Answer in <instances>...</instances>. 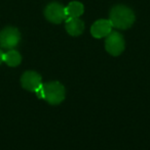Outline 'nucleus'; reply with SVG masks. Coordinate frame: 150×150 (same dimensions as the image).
<instances>
[{
	"mask_svg": "<svg viewBox=\"0 0 150 150\" xmlns=\"http://www.w3.org/2000/svg\"><path fill=\"white\" fill-rule=\"evenodd\" d=\"M35 93L38 98L43 99L52 105L60 104L65 99V87L57 81L42 83Z\"/></svg>",
	"mask_w": 150,
	"mask_h": 150,
	"instance_id": "f257e3e1",
	"label": "nucleus"
},
{
	"mask_svg": "<svg viewBox=\"0 0 150 150\" xmlns=\"http://www.w3.org/2000/svg\"><path fill=\"white\" fill-rule=\"evenodd\" d=\"M135 13L130 7L126 5H115L112 7L109 14V21L112 26L119 30H126L134 24Z\"/></svg>",
	"mask_w": 150,
	"mask_h": 150,
	"instance_id": "f03ea898",
	"label": "nucleus"
},
{
	"mask_svg": "<svg viewBox=\"0 0 150 150\" xmlns=\"http://www.w3.org/2000/svg\"><path fill=\"white\" fill-rule=\"evenodd\" d=\"M126 47L124 38L118 32H111L105 40V49L109 54L118 56L123 52Z\"/></svg>",
	"mask_w": 150,
	"mask_h": 150,
	"instance_id": "7ed1b4c3",
	"label": "nucleus"
},
{
	"mask_svg": "<svg viewBox=\"0 0 150 150\" xmlns=\"http://www.w3.org/2000/svg\"><path fill=\"white\" fill-rule=\"evenodd\" d=\"M20 31L14 27H6L0 32V46L4 49H14L20 44Z\"/></svg>",
	"mask_w": 150,
	"mask_h": 150,
	"instance_id": "20e7f679",
	"label": "nucleus"
},
{
	"mask_svg": "<svg viewBox=\"0 0 150 150\" xmlns=\"http://www.w3.org/2000/svg\"><path fill=\"white\" fill-rule=\"evenodd\" d=\"M44 16L52 24H61L67 18L66 7L59 2H50L44 8Z\"/></svg>",
	"mask_w": 150,
	"mask_h": 150,
	"instance_id": "39448f33",
	"label": "nucleus"
},
{
	"mask_svg": "<svg viewBox=\"0 0 150 150\" xmlns=\"http://www.w3.org/2000/svg\"><path fill=\"white\" fill-rule=\"evenodd\" d=\"M21 84L24 89L30 92H36L42 85L41 76L34 71H25L21 77Z\"/></svg>",
	"mask_w": 150,
	"mask_h": 150,
	"instance_id": "423d86ee",
	"label": "nucleus"
},
{
	"mask_svg": "<svg viewBox=\"0 0 150 150\" xmlns=\"http://www.w3.org/2000/svg\"><path fill=\"white\" fill-rule=\"evenodd\" d=\"M112 24L109 20H99L93 24L90 28V34L93 37L100 39L107 37L112 32Z\"/></svg>",
	"mask_w": 150,
	"mask_h": 150,
	"instance_id": "0eeeda50",
	"label": "nucleus"
},
{
	"mask_svg": "<svg viewBox=\"0 0 150 150\" xmlns=\"http://www.w3.org/2000/svg\"><path fill=\"white\" fill-rule=\"evenodd\" d=\"M65 21V29L69 35L77 37L83 33L84 23L79 18H67Z\"/></svg>",
	"mask_w": 150,
	"mask_h": 150,
	"instance_id": "6e6552de",
	"label": "nucleus"
},
{
	"mask_svg": "<svg viewBox=\"0 0 150 150\" xmlns=\"http://www.w3.org/2000/svg\"><path fill=\"white\" fill-rule=\"evenodd\" d=\"M22 61V56L20 52L14 49H9L3 54V62H5L8 67H18Z\"/></svg>",
	"mask_w": 150,
	"mask_h": 150,
	"instance_id": "1a4fd4ad",
	"label": "nucleus"
},
{
	"mask_svg": "<svg viewBox=\"0 0 150 150\" xmlns=\"http://www.w3.org/2000/svg\"><path fill=\"white\" fill-rule=\"evenodd\" d=\"M84 11V6L81 2L72 1L67 5V18H79Z\"/></svg>",
	"mask_w": 150,
	"mask_h": 150,
	"instance_id": "9d476101",
	"label": "nucleus"
},
{
	"mask_svg": "<svg viewBox=\"0 0 150 150\" xmlns=\"http://www.w3.org/2000/svg\"><path fill=\"white\" fill-rule=\"evenodd\" d=\"M3 52L1 51V50H0V64H1L2 62H3Z\"/></svg>",
	"mask_w": 150,
	"mask_h": 150,
	"instance_id": "9b49d317",
	"label": "nucleus"
}]
</instances>
